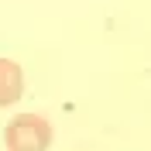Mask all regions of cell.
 Wrapping results in <instances>:
<instances>
[{
	"label": "cell",
	"instance_id": "obj_2",
	"mask_svg": "<svg viewBox=\"0 0 151 151\" xmlns=\"http://www.w3.org/2000/svg\"><path fill=\"white\" fill-rule=\"evenodd\" d=\"M24 93V72L14 58H0V106L17 103Z\"/></svg>",
	"mask_w": 151,
	"mask_h": 151
},
{
	"label": "cell",
	"instance_id": "obj_1",
	"mask_svg": "<svg viewBox=\"0 0 151 151\" xmlns=\"http://www.w3.org/2000/svg\"><path fill=\"white\" fill-rule=\"evenodd\" d=\"M7 151H48L52 144V124L41 113H17L10 117L7 131H4Z\"/></svg>",
	"mask_w": 151,
	"mask_h": 151
}]
</instances>
